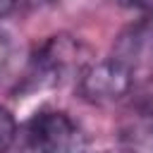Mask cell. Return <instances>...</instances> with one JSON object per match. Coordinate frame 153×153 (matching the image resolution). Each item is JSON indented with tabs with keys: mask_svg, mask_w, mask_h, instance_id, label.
I'll return each mask as SVG.
<instances>
[{
	"mask_svg": "<svg viewBox=\"0 0 153 153\" xmlns=\"http://www.w3.org/2000/svg\"><path fill=\"white\" fill-rule=\"evenodd\" d=\"M14 5H17V0H0V17H5Z\"/></svg>",
	"mask_w": 153,
	"mask_h": 153,
	"instance_id": "8",
	"label": "cell"
},
{
	"mask_svg": "<svg viewBox=\"0 0 153 153\" xmlns=\"http://www.w3.org/2000/svg\"><path fill=\"white\" fill-rule=\"evenodd\" d=\"M48 2H55V0H17V5H29V7H41Z\"/></svg>",
	"mask_w": 153,
	"mask_h": 153,
	"instance_id": "7",
	"label": "cell"
},
{
	"mask_svg": "<svg viewBox=\"0 0 153 153\" xmlns=\"http://www.w3.org/2000/svg\"><path fill=\"white\" fill-rule=\"evenodd\" d=\"M14 153H86V136L62 110H38L19 129Z\"/></svg>",
	"mask_w": 153,
	"mask_h": 153,
	"instance_id": "1",
	"label": "cell"
},
{
	"mask_svg": "<svg viewBox=\"0 0 153 153\" xmlns=\"http://www.w3.org/2000/svg\"><path fill=\"white\" fill-rule=\"evenodd\" d=\"M84 45L79 41L69 36H53L33 53L26 76L33 86H60L74 72L84 69Z\"/></svg>",
	"mask_w": 153,
	"mask_h": 153,
	"instance_id": "2",
	"label": "cell"
},
{
	"mask_svg": "<svg viewBox=\"0 0 153 153\" xmlns=\"http://www.w3.org/2000/svg\"><path fill=\"white\" fill-rule=\"evenodd\" d=\"M17 122L7 108H0V153H7L17 139Z\"/></svg>",
	"mask_w": 153,
	"mask_h": 153,
	"instance_id": "5",
	"label": "cell"
},
{
	"mask_svg": "<svg viewBox=\"0 0 153 153\" xmlns=\"http://www.w3.org/2000/svg\"><path fill=\"white\" fill-rule=\"evenodd\" d=\"M131 86H136L131 81V76L110 55L105 60H100V62L88 65L81 72V91H84L86 98H91L96 103L120 100L122 96H127L131 91Z\"/></svg>",
	"mask_w": 153,
	"mask_h": 153,
	"instance_id": "4",
	"label": "cell"
},
{
	"mask_svg": "<svg viewBox=\"0 0 153 153\" xmlns=\"http://www.w3.org/2000/svg\"><path fill=\"white\" fill-rule=\"evenodd\" d=\"M110 57L124 67L134 84L153 76V14L131 24L112 45Z\"/></svg>",
	"mask_w": 153,
	"mask_h": 153,
	"instance_id": "3",
	"label": "cell"
},
{
	"mask_svg": "<svg viewBox=\"0 0 153 153\" xmlns=\"http://www.w3.org/2000/svg\"><path fill=\"white\" fill-rule=\"evenodd\" d=\"M120 2L127 5V7H134V10H141V12L153 14V0H120Z\"/></svg>",
	"mask_w": 153,
	"mask_h": 153,
	"instance_id": "6",
	"label": "cell"
}]
</instances>
